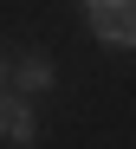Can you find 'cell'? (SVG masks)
Listing matches in <instances>:
<instances>
[{"label": "cell", "mask_w": 136, "mask_h": 149, "mask_svg": "<svg viewBox=\"0 0 136 149\" xmlns=\"http://www.w3.org/2000/svg\"><path fill=\"white\" fill-rule=\"evenodd\" d=\"M7 78H13V65H7V58H0V91H7Z\"/></svg>", "instance_id": "obj_5"}, {"label": "cell", "mask_w": 136, "mask_h": 149, "mask_svg": "<svg viewBox=\"0 0 136 149\" xmlns=\"http://www.w3.org/2000/svg\"><path fill=\"white\" fill-rule=\"evenodd\" d=\"M91 13H110V7H130V0H84Z\"/></svg>", "instance_id": "obj_4"}, {"label": "cell", "mask_w": 136, "mask_h": 149, "mask_svg": "<svg viewBox=\"0 0 136 149\" xmlns=\"http://www.w3.org/2000/svg\"><path fill=\"white\" fill-rule=\"evenodd\" d=\"M91 33L117 52H136V0L130 7H110V13H91Z\"/></svg>", "instance_id": "obj_2"}, {"label": "cell", "mask_w": 136, "mask_h": 149, "mask_svg": "<svg viewBox=\"0 0 136 149\" xmlns=\"http://www.w3.org/2000/svg\"><path fill=\"white\" fill-rule=\"evenodd\" d=\"M33 143H39L33 97H20V91H0V149H33Z\"/></svg>", "instance_id": "obj_1"}, {"label": "cell", "mask_w": 136, "mask_h": 149, "mask_svg": "<svg viewBox=\"0 0 136 149\" xmlns=\"http://www.w3.org/2000/svg\"><path fill=\"white\" fill-rule=\"evenodd\" d=\"M13 91H20V97L52 91V58H45V52H26V58L13 65Z\"/></svg>", "instance_id": "obj_3"}]
</instances>
